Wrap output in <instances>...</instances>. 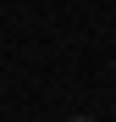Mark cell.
Instances as JSON below:
<instances>
[{"mask_svg": "<svg viewBox=\"0 0 116 122\" xmlns=\"http://www.w3.org/2000/svg\"><path fill=\"white\" fill-rule=\"evenodd\" d=\"M66 122H94V117H66Z\"/></svg>", "mask_w": 116, "mask_h": 122, "instance_id": "1", "label": "cell"}]
</instances>
